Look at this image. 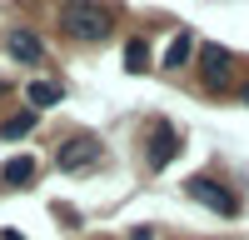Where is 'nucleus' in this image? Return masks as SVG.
<instances>
[{"instance_id": "nucleus-12", "label": "nucleus", "mask_w": 249, "mask_h": 240, "mask_svg": "<svg viewBox=\"0 0 249 240\" xmlns=\"http://www.w3.org/2000/svg\"><path fill=\"white\" fill-rule=\"evenodd\" d=\"M130 240H155V230H144V225H140V230H130Z\"/></svg>"}, {"instance_id": "nucleus-9", "label": "nucleus", "mask_w": 249, "mask_h": 240, "mask_svg": "<svg viewBox=\"0 0 249 240\" xmlns=\"http://www.w3.org/2000/svg\"><path fill=\"white\" fill-rule=\"evenodd\" d=\"M0 180H5V185H30L35 180V160L30 155H10L5 170H0Z\"/></svg>"}, {"instance_id": "nucleus-13", "label": "nucleus", "mask_w": 249, "mask_h": 240, "mask_svg": "<svg viewBox=\"0 0 249 240\" xmlns=\"http://www.w3.org/2000/svg\"><path fill=\"white\" fill-rule=\"evenodd\" d=\"M0 235H5V240H20V235H15V230H0Z\"/></svg>"}, {"instance_id": "nucleus-3", "label": "nucleus", "mask_w": 249, "mask_h": 240, "mask_svg": "<svg viewBox=\"0 0 249 240\" xmlns=\"http://www.w3.org/2000/svg\"><path fill=\"white\" fill-rule=\"evenodd\" d=\"M230 70H234V55L224 45H199V80H204V90H224L230 85Z\"/></svg>"}, {"instance_id": "nucleus-2", "label": "nucleus", "mask_w": 249, "mask_h": 240, "mask_svg": "<svg viewBox=\"0 0 249 240\" xmlns=\"http://www.w3.org/2000/svg\"><path fill=\"white\" fill-rule=\"evenodd\" d=\"M184 195L199 200V205H204V210H214V215H234V210H239V200L224 190L219 180H210V175H190V180H184Z\"/></svg>"}, {"instance_id": "nucleus-4", "label": "nucleus", "mask_w": 249, "mask_h": 240, "mask_svg": "<svg viewBox=\"0 0 249 240\" xmlns=\"http://www.w3.org/2000/svg\"><path fill=\"white\" fill-rule=\"evenodd\" d=\"M95 160H100V140L95 135H75L60 145V170H95Z\"/></svg>"}, {"instance_id": "nucleus-10", "label": "nucleus", "mask_w": 249, "mask_h": 240, "mask_svg": "<svg viewBox=\"0 0 249 240\" xmlns=\"http://www.w3.org/2000/svg\"><path fill=\"white\" fill-rule=\"evenodd\" d=\"M144 65H150V45H144V40L135 35L130 45H124V70H130V75H140Z\"/></svg>"}, {"instance_id": "nucleus-14", "label": "nucleus", "mask_w": 249, "mask_h": 240, "mask_svg": "<svg viewBox=\"0 0 249 240\" xmlns=\"http://www.w3.org/2000/svg\"><path fill=\"white\" fill-rule=\"evenodd\" d=\"M239 100H244V105H249V85H244V90H239Z\"/></svg>"}, {"instance_id": "nucleus-5", "label": "nucleus", "mask_w": 249, "mask_h": 240, "mask_svg": "<svg viewBox=\"0 0 249 240\" xmlns=\"http://www.w3.org/2000/svg\"><path fill=\"white\" fill-rule=\"evenodd\" d=\"M144 150H150V155H144V160H150V170H164V165H170V160L179 155V135L160 120V125L150 130V145H144Z\"/></svg>"}, {"instance_id": "nucleus-8", "label": "nucleus", "mask_w": 249, "mask_h": 240, "mask_svg": "<svg viewBox=\"0 0 249 240\" xmlns=\"http://www.w3.org/2000/svg\"><path fill=\"white\" fill-rule=\"evenodd\" d=\"M190 55H195V35H190V30H175V40H170V50H164L160 65H164V70H184V60H190Z\"/></svg>"}, {"instance_id": "nucleus-1", "label": "nucleus", "mask_w": 249, "mask_h": 240, "mask_svg": "<svg viewBox=\"0 0 249 240\" xmlns=\"http://www.w3.org/2000/svg\"><path fill=\"white\" fill-rule=\"evenodd\" d=\"M60 30L80 45H100V40H110L115 30V15L100 5V0H70L65 10H60Z\"/></svg>"}, {"instance_id": "nucleus-11", "label": "nucleus", "mask_w": 249, "mask_h": 240, "mask_svg": "<svg viewBox=\"0 0 249 240\" xmlns=\"http://www.w3.org/2000/svg\"><path fill=\"white\" fill-rule=\"evenodd\" d=\"M30 130H35V110H20V115H10L5 125H0L5 140H20V135H30Z\"/></svg>"}, {"instance_id": "nucleus-6", "label": "nucleus", "mask_w": 249, "mask_h": 240, "mask_svg": "<svg viewBox=\"0 0 249 240\" xmlns=\"http://www.w3.org/2000/svg\"><path fill=\"white\" fill-rule=\"evenodd\" d=\"M5 50L20 60V65H40V60H45V45H40L30 30H10L5 35Z\"/></svg>"}, {"instance_id": "nucleus-7", "label": "nucleus", "mask_w": 249, "mask_h": 240, "mask_svg": "<svg viewBox=\"0 0 249 240\" xmlns=\"http://www.w3.org/2000/svg\"><path fill=\"white\" fill-rule=\"evenodd\" d=\"M25 100H30V110H50V105L65 100V90H60L55 80H30V85H25Z\"/></svg>"}]
</instances>
